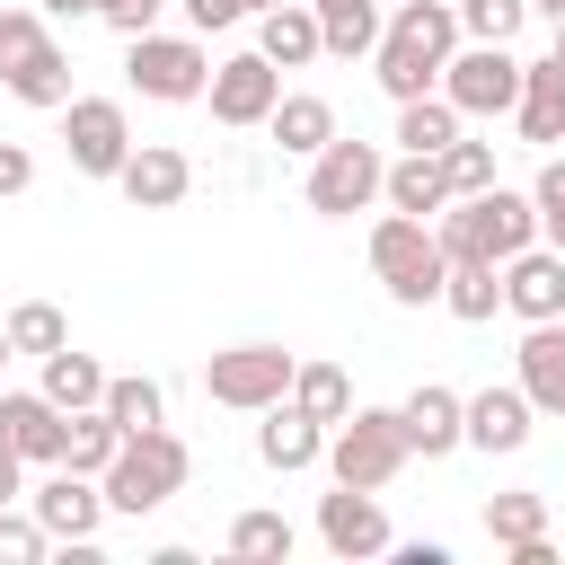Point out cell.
Returning <instances> with one entry per match:
<instances>
[{"label":"cell","instance_id":"obj_16","mask_svg":"<svg viewBox=\"0 0 565 565\" xmlns=\"http://www.w3.org/2000/svg\"><path fill=\"white\" fill-rule=\"evenodd\" d=\"M62 406L44 397V388H9L0 397V441L18 450V459H35V468H62Z\"/></svg>","mask_w":565,"mask_h":565},{"label":"cell","instance_id":"obj_41","mask_svg":"<svg viewBox=\"0 0 565 565\" xmlns=\"http://www.w3.org/2000/svg\"><path fill=\"white\" fill-rule=\"evenodd\" d=\"M88 18H106L115 35H150V26H159V0H97Z\"/></svg>","mask_w":565,"mask_h":565},{"label":"cell","instance_id":"obj_4","mask_svg":"<svg viewBox=\"0 0 565 565\" xmlns=\"http://www.w3.org/2000/svg\"><path fill=\"white\" fill-rule=\"evenodd\" d=\"M371 274L388 282V300H397V309H424V300H441V274H450V256H441L433 221H415V212H388V221L371 230Z\"/></svg>","mask_w":565,"mask_h":565},{"label":"cell","instance_id":"obj_10","mask_svg":"<svg viewBox=\"0 0 565 565\" xmlns=\"http://www.w3.org/2000/svg\"><path fill=\"white\" fill-rule=\"evenodd\" d=\"M62 141H71V168L79 177H115L124 150H132V124H124L115 97H71L62 106Z\"/></svg>","mask_w":565,"mask_h":565},{"label":"cell","instance_id":"obj_32","mask_svg":"<svg viewBox=\"0 0 565 565\" xmlns=\"http://www.w3.org/2000/svg\"><path fill=\"white\" fill-rule=\"evenodd\" d=\"M0 88H9L18 106H71V62H62V44H44V53H35L26 71H9Z\"/></svg>","mask_w":565,"mask_h":565},{"label":"cell","instance_id":"obj_1","mask_svg":"<svg viewBox=\"0 0 565 565\" xmlns=\"http://www.w3.org/2000/svg\"><path fill=\"white\" fill-rule=\"evenodd\" d=\"M450 53H459V9H450V0H406V9L380 26L371 71H380V88L406 106V97H424V88L441 79Z\"/></svg>","mask_w":565,"mask_h":565},{"label":"cell","instance_id":"obj_35","mask_svg":"<svg viewBox=\"0 0 565 565\" xmlns=\"http://www.w3.org/2000/svg\"><path fill=\"white\" fill-rule=\"evenodd\" d=\"M291 539H300V530H291L282 512H238V521H230V556H291Z\"/></svg>","mask_w":565,"mask_h":565},{"label":"cell","instance_id":"obj_27","mask_svg":"<svg viewBox=\"0 0 565 565\" xmlns=\"http://www.w3.org/2000/svg\"><path fill=\"white\" fill-rule=\"evenodd\" d=\"M291 406H300L309 424H327V433H335V424L353 415V380H344L335 362H300V371H291Z\"/></svg>","mask_w":565,"mask_h":565},{"label":"cell","instance_id":"obj_15","mask_svg":"<svg viewBox=\"0 0 565 565\" xmlns=\"http://www.w3.org/2000/svg\"><path fill=\"white\" fill-rule=\"evenodd\" d=\"M503 309H521L530 327L539 318H565V256L556 247H521V256H503Z\"/></svg>","mask_w":565,"mask_h":565},{"label":"cell","instance_id":"obj_17","mask_svg":"<svg viewBox=\"0 0 565 565\" xmlns=\"http://www.w3.org/2000/svg\"><path fill=\"white\" fill-rule=\"evenodd\" d=\"M256 459H265L274 477H300V468H318V459H327V424H309L291 397H274V406H265V424H256Z\"/></svg>","mask_w":565,"mask_h":565},{"label":"cell","instance_id":"obj_19","mask_svg":"<svg viewBox=\"0 0 565 565\" xmlns=\"http://www.w3.org/2000/svg\"><path fill=\"white\" fill-rule=\"evenodd\" d=\"M397 424H406V450L415 459H450L468 433H459V388H441V380H424L406 406H397Z\"/></svg>","mask_w":565,"mask_h":565},{"label":"cell","instance_id":"obj_26","mask_svg":"<svg viewBox=\"0 0 565 565\" xmlns=\"http://www.w3.org/2000/svg\"><path fill=\"white\" fill-rule=\"evenodd\" d=\"M124 450V424L106 415V406H79L71 424H62V468H79V477H106V459Z\"/></svg>","mask_w":565,"mask_h":565},{"label":"cell","instance_id":"obj_28","mask_svg":"<svg viewBox=\"0 0 565 565\" xmlns=\"http://www.w3.org/2000/svg\"><path fill=\"white\" fill-rule=\"evenodd\" d=\"M309 18H318L327 53H371L380 44V0H309Z\"/></svg>","mask_w":565,"mask_h":565},{"label":"cell","instance_id":"obj_46","mask_svg":"<svg viewBox=\"0 0 565 565\" xmlns=\"http://www.w3.org/2000/svg\"><path fill=\"white\" fill-rule=\"evenodd\" d=\"M530 9H539V18H565V0H530Z\"/></svg>","mask_w":565,"mask_h":565},{"label":"cell","instance_id":"obj_42","mask_svg":"<svg viewBox=\"0 0 565 565\" xmlns=\"http://www.w3.org/2000/svg\"><path fill=\"white\" fill-rule=\"evenodd\" d=\"M26 185H35V150H26V141H0V203L26 194Z\"/></svg>","mask_w":565,"mask_h":565},{"label":"cell","instance_id":"obj_29","mask_svg":"<svg viewBox=\"0 0 565 565\" xmlns=\"http://www.w3.org/2000/svg\"><path fill=\"white\" fill-rule=\"evenodd\" d=\"M397 141H406V150H433V159H441V150L459 141V106H450L441 88L406 97V106H397Z\"/></svg>","mask_w":565,"mask_h":565},{"label":"cell","instance_id":"obj_2","mask_svg":"<svg viewBox=\"0 0 565 565\" xmlns=\"http://www.w3.org/2000/svg\"><path fill=\"white\" fill-rule=\"evenodd\" d=\"M441 230V256L450 265H503V256H521L530 238H539V212H530V194H512V185H477V194H450L441 212H433Z\"/></svg>","mask_w":565,"mask_h":565},{"label":"cell","instance_id":"obj_37","mask_svg":"<svg viewBox=\"0 0 565 565\" xmlns=\"http://www.w3.org/2000/svg\"><path fill=\"white\" fill-rule=\"evenodd\" d=\"M44 44H53V35H44V18H35V9H0V79H9V71H26Z\"/></svg>","mask_w":565,"mask_h":565},{"label":"cell","instance_id":"obj_48","mask_svg":"<svg viewBox=\"0 0 565 565\" xmlns=\"http://www.w3.org/2000/svg\"><path fill=\"white\" fill-rule=\"evenodd\" d=\"M247 9H282V0H247Z\"/></svg>","mask_w":565,"mask_h":565},{"label":"cell","instance_id":"obj_23","mask_svg":"<svg viewBox=\"0 0 565 565\" xmlns=\"http://www.w3.org/2000/svg\"><path fill=\"white\" fill-rule=\"evenodd\" d=\"M256 53H265L274 71H300V62H318L327 44H318V18H309V0H282V9H265V26H256Z\"/></svg>","mask_w":565,"mask_h":565},{"label":"cell","instance_id":"obj_7","mask_svg":"<svg viewBox=\"0 0 565 565\" xmlns=\"http://www.w3.org/2000/svg\"><path fill=\"white\" fill-rule=\"evenodd\" d=\"M132 44V62H124V79L141 88V97H159V106H194L203 88H212V53L194 44V35H124Z\"/></svg>","mask_w":565,"mask_h":565},{"label":"cell","instance_id":"obj_21","mask_svg":"<svg viewBox=\"0 0 565 565\" xmlns=\"http://www.w3.org/2000/svg\"><path fill=\"white\" fill-rule=\"evenodd\" d=\"M521 397L539 415H565V318H539L521 335Z\"/></svg>","mask_w":565,"mask_h":565},{"label":"cell","instance_id":"obj_30","mask_svg":"<svg viewBox=\"0 0 565 565\" xmlns=\"http://www.w3.org/2000/svg\"><path fill=\"white\" fill-rule=\"evenodd\" d=\"M44 397H53L62 415H79V406H97V397H106V371H97L88 353L53 344V353H44Z\"/></svg>","mask_w":565,"mask_h":565},{"label":"cell","instance_id":"obj_47","mask_svg":"<svg viewBox=\"0 0 565 565\" xmlns=\"http://www.w3.org/2000/svg\"><path fill=\"white\" fill-rule=\"evenodd\" d=\"M547 26H556V62H565V18H547Z\"/></svg>","mask_w":565,"mask_h":565},{"label":"cell","instance_id":"obj_44","mask_svg":"<svg viewBox=\"0 0 565 565\" xmlns=\"http://www.w3.org/2000/svg\"><path fill=\"white\" fill-rule=\"evenodd\" d=\"M18 494H26V459L0 441V503H18Z\"/></svg>","mask_w":565,"mask_h":565},{"label":"cell","instance_id":"obj_40","mask_svg":"<svg viewBox=\"0 0 565 565\" xmlns=\"http://www.w3.org/2000/svg\"><path fill=\"white\" fill-rule=\"evenodd\" d=\"M44 547H53V539H44V521H35V512H9V503H0V565H35Z\"/></svg>","mask_w":565,"mask_h":565},{"label":"cell","instance_id":"obj_31","mask_svg":"<svg viewBox=\"0 0 565 565\" xmlns=\"http://www.w3.org/2000/svg\"><path fill=\"white\" fill-rule=\"evenodd\" d=\"M486 539H494V547H530V539H547V494H530V486L486 494Z\"/></svg>","mask_w":565,"mask_h":565},{"label":"cell","instance_id":"obj_12","mask_svg":"<svg viewBox=\"0 0 565 565\" xmlns=\"http://www.w3.org/2000/svg\"><path fill=\"white\" fill-rule=\"evenodd\" d=\"M318 539H327V556H388L397 539H388V512H380V494H362V486H335V494H318Z\"/></svg>","mask_w":565,"mask_h":565},{"label":"cell","instance_id":"obj_6","mask_svg":"<svg viewBox=\"0 0 565 565\" xmlns=\"http://www.w3.org/2000/svg\"><path fill=\"white\" fill-rule=\"evenodd\" d=\"M291 371H300V353H282V344H230V353L203 362V397L238 406V415H265L274 397H291Z\"/></svg>","mask_w":565,"mask_h":565},{"label":"cell","instance_id":"obj_36","mask_svg":"<svg viewBox=\"0 0 565 565\" xmlns=\"http://www.w3.org/2000/svg\"><path fill=\"white\" fill-rule=\"evenodd\" d=\"M450 9H459V26H468L477 44H512L521 18H530V0H450Z\"/></svg>","mask_w":565,"mask_h":565},{"label":"cell","instance_id":"obj_25","mask_svg":"<svg viewBox=\"0 0 565 565\" xmlns=\"http://www.w3.org/2000/svg\"><path fill=\"white\" fill-rule=\"evenodd\" d=\"M441 309H450L459 327H486V318L503 309V265H477V256L450 265V274H441Z\"/></svg>","mask_w":565,"mask_h":565},{"label":"cell","instance_id":"obj_34","mask_svg":"<svg viewBox=\"0 0 565 565\" xmlns=\"http://www.w3.org/2000/svg\"><path fill=\"white\" fill-rule=\"evenodd\" d=\"M97 406H106L124 433H150V424H168V397H159V380H141V371H132V380H106V397H97Z\"/></svg>","mask_w":565,"mask_h":565},{"label":"cell","instance_id":"obj_24","mask_svg":"<svg viewBox=\"0 0 565 565\" xmlns=\"http://www.w3.org/2000/svg\"><path fill=\"white\" fill-rule=\"evenodd\" d=\"M265 124H274V141H282L291 159H318V150L335 141V106H327V97H309V88L274 97V115H265Z\"/></svg>","mask_w":565,"mask_h":565},{"label":"cell","instance_id":"obj_43","mask_svg":"<svg viewBox=\"0 0 565 565\" xmlns=\"http://www.w3.org/2000/svg\"><path fill=\"white\" fill-rule=\"evenodd\" d=\"M247 18V0H185V26L194 35H221V26H238Z\"/></svg>","mask_w":565,"mask_h":565},{"label":"cell","instance_id":"obj_11","mask_svg":"<svg viewBox=\"0 0 565 565\" xmlns=\"http://www.w3.org/2000/svg\"><path fill=\"white\" fill-rule=\"evenodd\" d=\"M35 521H44V539H71V556L79 547H97V521H106V486L97 477H79V468H53L35 494Z\"/></svg>","mask_w":565,"mask_h":565},{"label":"cell","instance_id":"obj_38","mask_svg":"<svg viewBox=\"0 0 565 565\" xmlns=\"http://www.w3.org/2000/svg\"><path fill=\"white\" fill-rule=\"evenodd\" d=\"M530 212H539V238L565 256V159H547V168H539V185H530Z\"/></svg>","mask_w":565,"mask_h":565},{"label":"cell","instance_id":"obj_13","mask_svg":"<svg viewBox=\"0 0 565 565\" xmlns=\"http://www.w3.org/2000/svg\"><path fill=\"white\" fill-rule=\"evenodd\" d=\"M212 124H265L274 115V97H282V71L265 62V53H230V62H212Z\"/></svg>","mask_w":565,"mask_h":565},{"label":"cell","instance_id":"obj_22","mask_svg":"<svg viewBox=\"0 0 565 565\" xmlns=\"http://www.w3.org/2000/svg\"><path fill=\"white\" fill-rule=\"evenodd\" d=\"M380 203H388V212H415V221H433V212L450 203V177H441V159H433V150H406V159L380 177Z\"/></svg>","mask_w":565,"mask_h":565},{"label":"cell","instance_id":"obj_45","mask_svg":"<svg viewBox=\"0 0 565 565\" xmlns=\"http://www.w3.org/2000/svg\"><path fill=\"white\" fill-rule=\"evenodd\" d=\"M35 9H44V18H88L97 0H35Z\"/></svg>","mask_w":565,"mask_h":565},{"label":"cell","instance_id":"obj_14","mask_svg":"<svg viewBox=\"0 0 565 565\" xmlns=\"http://www.w3.org/2000/svg\"><path fill=\"white\" fill-rule=\"evenodd\" d=\"M115 185H124L132 212H168V203H185L194 168H185V150H168V141H132L124 168H115Z\"/></svg>","mask_w":565,"mask_h":565},{"label":"cell","instance_id":"obj_9","mask_svg":"<svg viewBox=\"0 0 565 565\" xmlns=\"http://www.w3.org/2000/svg\"><path fill=\"white\" fill-rule=\"evenodd\" d=\"M441 97H450L459 115H512V97H521L512 44H468V53H450V62H441Z\"/></svg>","mask_w":565,"mask_h":565},{"label":"cell","instance_id":"obj_18","mask_svg":"<svg viewBox=\"0 0 565 565\" xmlns=\"http://www.w3.org/2000/svg\"><path fill=\"white\" fill-rule=\"evenodd\" d=\"M530 397H521V380L512 388H477V397H459V433L477 441V450H521L530 441Z\"/></svg>","mask_w":565,"mask_h":565},{"label":"cell","instance_id":"obj_3","mask_svg":"<svg viewBox=\"0 0 565 565\" xmlns=\"http://www.w3.org/2000/svg\"><path fill=\"white\" fill-rule=\"evenodd\" d=\"M185 468H194V450H185L168 424L124 433V450H115V459H106V477H97V486H106V512H132V521H141V512H159V503L185 486Z\"/></svg>","mask_w":565,"mask_h":565},{"label":"cell","instance_id":"obj_33","mask_svg":"<svg viewBox=\"0 0 565 565\" xmlns=\"http://www.w3.org/2000/svg\"><path fill=\"white\" fill-rule=\"evenodd\" d=\"M0 327H9V353H35V362H44L53 344H71V327H62V309H53V300H18Z\"/></svg>","mask_w":565,"mask_h":565},{"label":"cell","instance_id":"obj_20","mask_svg":"<svg viewBox=\"0 0 565 565\" xmlns=\"http://www.w3.org/2000/svg\"><path fill=\"white\" fill-rule=\"evenodd\" d=\"M512 115H521V141H565V62L547 53V62H521V97H512Z\"/></svg>","mask_w":565,"mask_h":565},{"label":"cell","instance_id":"obj_39","mask_svg":"<svg viewBox=\"0 0 565 565\" xmlns=\"http://www.w3.org/2000/svg\"><path fill=\"white\" fill-rule=\"evenodd\" d=\"M441 177H450V194L494 185V141H450V150H441Z\"/></svg>","mask_w":565,"mask_h":565},{"label":"cell","instance_id":"obj_8","mask_svg":"<svg viewBox=\"0 0 565 565\" xmlns=\"http://www.w3.org/2000/svg\"><path fill=\"white\" fill-rule=\"evenodd\" d=\"M380 177H388V159L371 150V141H327L318 159H309V212H327V221H353L362 203H380Z\"/></svg>","mask_w":565,"mask_h":565},{"label":"cell","instance_id":"obj_5","mask_svg":"<svg viewBox=\"0 0 565 565\" xmlns=\"http://www.w3.org/2000/svg\"><path fill=\"white\" fill-rule=\"evenodd\" d=\"M415 450H406V424H397V406H353L335 433H327V468H335V486H362V494H380L397 468H406Z\"/></svg>","mask_w":565,"mask_h":565}]
</instances>
